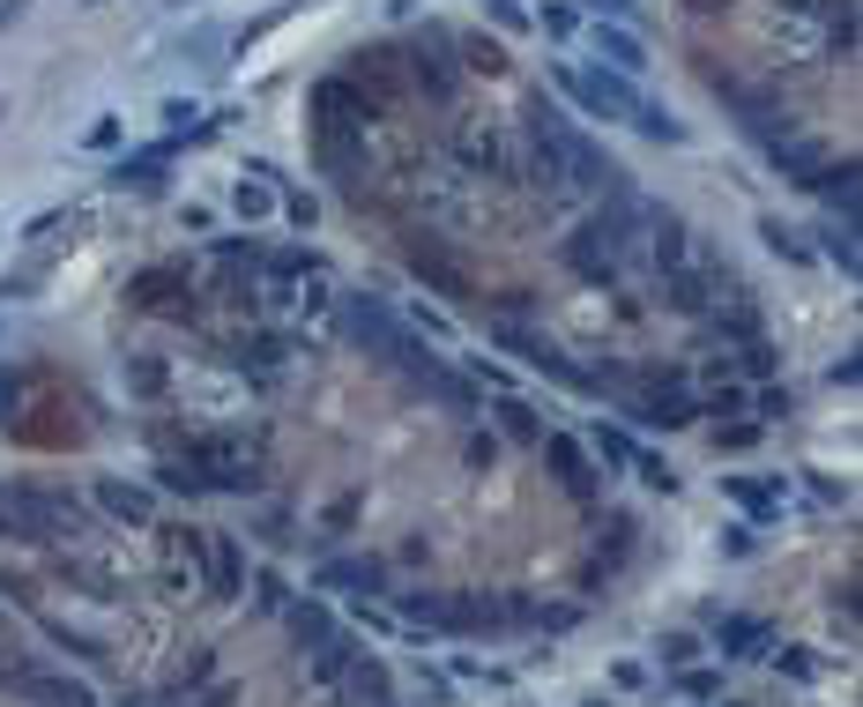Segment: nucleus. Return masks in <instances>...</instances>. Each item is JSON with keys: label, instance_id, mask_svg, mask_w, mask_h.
<instances>
[{"label": "nucleus", "instance_id": "obj_1", "mask_svg": "<svg viewBox=\"0 0 863 707\" xmlns=\"http://www.w3.org/2000/svg\"><path fill=\"white\" fill-rule=\"evenodd\" d=\"M551 75H559V89L574 97L588 120H633L648 142H685V120H670L656 97H640V89L625 83V75H611V68H574V60H559Z\"/></svg>", "mask_w": 863, "mask_h": 707}, {"label": "nucleus", "instance_id": "obj_2", "mask_svg": "<svg viewBox=\"0 0 863 707\" xmlns=\"http://www.w3.org/2000/svg\"><path fill=\"white\" fill-rule=\"evenodd\" d=\"M395 619L403 625H432V633H492L506 625V603H477V596H395Z\"/></svg>", "mask_w": 863, "mask_h": 707}, {"label": "nucleus", "instance_id": "obj_3", "mask_svg": "<svg viewBox=\"0 0 863 707\" xmlns=\"http://www.w3.org/2000/svg\"><path fill=\"white\" fill-rule=\"evenodd\" d=\"M395 366H403V373H410L417 387L432 395V403H447L454 417H469V410H477V387H469V380H454L447 366H440V358H432V350L417 343V335H403V350H395Z\"/></svg>", "mask_w": 863, "mask_h": 707}, {"label": "nucleus", "instance_id": "obj_4", "mask_svg": "<svg viewBox=\"0 0 863 707\" xmlns=\"http://www.w3.org/2000/svg\"><path fill=\"white\" fill-rule=\"evenodd\" d=\"M343 335H350V343H358V350H365V358H395V350H403V321H395V313H387V305H380V298H365V291H350L343 298Z\"/></svg>", "mask_w": 863, "mask_h": 707}, {"label": "nucleus", "instance_id": "obj_5", "mask_svg": "<svg viewBox=\"0 0 863 707\" xmlns=\"http://www.w3.org/2000/svg\"><path fill=\"white\" fill-rule=\"evenodd\" d=\"M536 447H543V469L559 477V492H566V500H580V506L603 500V469L580 455V440H566V432H543Z\"/></svg>", "mask_w": 863, "mask_h": 707}, {"label": "nucleus", "instance_id": "obj_6", "mask_svg": "<svg viewBox=\"0 0 863 707\" xmlns=\"http://www.w3.org/2000/svg\"><path fill=\"white\" fill-rule=\"evenodd\" d=\"M596 60L611 68V75H648V45H640V31H625V23H603L596 15Z\"/></svg>", "mask_w": 863, "mask_h": 707}, {"label": "nucleus", "instance_id": "obj_7", "mask_svg": "<svg viewBox=\"0 0 863 707\" xmlns=\"http://www.w3.org/2000/svg\"><path fill=\"white\" fill-rule=\"evenodd\" d=\"M447 52H454V38H447V31H440V23H432V31L417 38V60H410V68H417V83L432 89L440 105H447V97H454V60H447Z\"/></svg>", "mask_w": 863, "mask_h": 707}, {"label": "nucleus", "instance_id": "obj_8", "mask_svg": "<svg viewBox=\"0 0 863 707\" xmlns=\"http://www.w3.org/2000/svg\"><path fill=\"white\" fill-rule=\"evenodd\" d=\"M715 648H722L730 663H759V656L775 648V625L767 619H715Z\"/></svg>", "mask_w": 863, "mask_h": 707}, {"label": "nucleus", "instance_id": "obj_9", "mask_svg": "<svg viewBox=\"0 0 863 707\" xmlns=\"http://www.w3.org/2000/svg\"><path fill=\"white\" fill-rule=\"evenodd\" d=\"M171 149H179V134L171 142H149V149H134V157H120L112 165V187H134V194H149V187H165V165Z\"/></svg>", "mask_w": 863, "mask_h": 707}, {"label": "nucleus", "instance_id": "obj_10", "mask_svg": "<svg viewBox=\"0 0 863 707\" xmlns=\"http://www.w3.org/2000/svg\"><path fill=\"white\" fill-rule=\"evenodd\" d=\"M15 693H31V700H52V707H97L83 678H60V670H23L15 678Z\"/></svg>", "mask_w": 863, "mask_h": 707}, {"label": "nucleus", "instance_id": "obj_11", "mask_svg": "<svg viewBox=\"0 0 863 707\" xmlns=\"http://www.w3.org/2000/svg\"><path fill=\"white\" fill-rule=\"evenodd\" d=\"M321 588H358V596H387V566L380 559H328Z\"/></svg>", "mask_w": 863, "mask_h": 707}, {"label": "nucleus", "instance_id": "obj_12", "mask_svg": "<svg viewBox=\"0 0 863 707\" xmlns=\"http://www.w3.org/2000/svg\"><path fill=\"white\" fill-rule=\"evenodd\" d=\"M284 619H290V633H298V648H305V656H313L321 640H335V619L321 611V603H313V596H290Z\"/></svg>", "mask_w": 863, "mask_h": 707}, {"label": "nucleus", "instance_id": "obj_13", "mask_svg": "<svg viewBox=\"0 0 863 707\" xmlns=\"http://www.w3.org/2000/svg\"><path fill=\"white\" fill-rule=\"evenodd\" d=\"M208 596H224V603H231V596H239V543L231 537H216V529H208Z\"/></svg>", "mask_w": 863, "mask_h": 707}, {"label": "nucleus", "instance_id": "obj_14", "mask_svg": "<svg viewBox=\"0 0 863 707\" xmlns=\"http://www.w3.org/2000/svg\"><path fill=\"white\" fill-rule=\"evenodd\" d=\"M670 305H678V313L715 305V276H707V268H693V261H685V268H670Z\"/></svg>", "mask_w": 863, "mask_h": 707}, {"label": "nucleus", "instance_id": "obj_15", "mask_svg": "<svg viewBox=\"0 0 863 707\" xmlns=\"http://www.w3.org/2000/svg\"><path fill=\"white\" fill-rule=\"evenodd\" d=\"M97 506L120 514V522H149V514H157L149 492H134V484H120V477H97Z\"/></svg>", "mask_w": 863, "mask_h": 707}, {"label": "nucleus", "instance_id": "obj_16", "mask_svg": "<svg viewBox=\"0 0 863 707\" xmlns=\"http://www.w3.org/2000/svg\"><path fill=\"white\" fill-rule=\"evenodd\" d=\"M335 685H350V693H358V700H387V663H380V656H350V670H343V678H335Z\"/></svg>", "mask_w": 863, "mask_h": 707}, {"label": "nucleus", "instance_id": "obj_17", "mask_svg": "<svg viewBox=\"0 0 863 707\" xmlns=\"http://www.w3.org/2000/svg\"><path fill=\"white\" fill-rule=\"evenodd\" d=\"M812 187H819L826 202L841 208V224H856V165H841V171H812Z\"/></svg>", "mask_w": 863, "mask_h": 707}, {"label": "nucleus", "instance_id": "obj_18", "mask_svg": "<svg viewBox=\"0 0 863 707\" xmlns=\"http://www.w3.org/2000/svg\"><path fill=\"white\" fill-rule=\"evenodd\" d=\"M633 447H640L633 432H618V424H596V462H603V469H633Z\"/></svg>", "mask_w": 863, "mask_h": 707}, {"label": "nucleus", "instance_id": "obj_19", "mask_svg": "<svg viewBox=\"0 0 863 707\" xmlns=\"http://www.w3.org/2000/svg\"><path fill=\"white\" fill-rule=\"evenodd\" d=\"M499 424H506L514 440H543V417H536L522 395H499Z\"/></svg>", "mask_w": 863, "mask_h": 707}, {"label": "nucleus", "instance_id": "obj_20", "mask_svg": "<svg viewBox=\"0 0 863 707\" xmlns=\"http://www.w3.org/2000/svg\"><path fill=\"white\" fill-rule=\"evenodd\" d=\"M239 366H253V373H276V366H284V343H276V335H253V343H239Z\"/></svg>", "mask_w": 863, "mask_h": 707}, {"label": "nucleus", "instance_id": "obj_21", "mask_svg": "<svg viewBox=\"0 0 863 707\" xmlns=\"http://www.w3.org/2000/svg\"><path fill=\"white\" fill-rule=\"evenodd\" d=\"M633 469H640V484H656V492H678V469L662 455H648V447H633Z\"/></svg>", "mask_w": 863, "mask_h": 707}, {"label": "nucleus", "instance_id": "obj_22", "mask_svg": "<svg viewBox=\"0 0 863 707\" xmlns=\"http://www.w3.org/2000/svg\"><path fill=\"white\" fill-rule=\"evenodd\" d=\"M730 492L744 500V514H775V506H781V484L767 492V484H744V477H730Z\"/></svg>", "mask_w": 863, "mask_h": 707}, {"label": "nucleus", "instance_id": "obj_23", "mask_svg": "<svg viewBox=\"0 0 863 707\" xmlns=\"http://www.w3.org/2000/svg\"><path fill=\"white\" fill-rule=\"evenodd\" d=\"M781 358H775V343H759V335H752V343H744V358H738V373H752V380H767L775 373Z\"/></svg>", "mask_w": 863, "mask_h": 707}, {"label": "nucleus", "instance_id": "obj_24", "mask_svg": "<svg viewBox=\"0 0 863 707\" xmlns=\"http://www.w3.org/2000/svg\"><path fill=\"white\" fill-rule=\"evenodd\" d=\"M826 253L841 261V276H856V224H841V231H826Z\"/></svg>", "mask_w": 863, "mask_h": 707}, {"label": "nucleus", "instance_id": "obj_25", "mask_svg": "<svg viewBox=\"0 0 863 707\" xmlns=\"http://www.w3.org/2000/svg\"><path fill=\"white\" fill-rule=\"evenodd\" d=\"M656 656H662L670 670H685V663L699 656V640H693V633H662V648H656Z\"/></svg>", "mask_w": 863, "mask_h": 707}, {"label": "nucleus", "instance_id": "obj_26", "mask_svg": "<svg viewBox=\"0 0 863 707\" xmlns=\"http://www.w3.org/2000/svg\"><path fill=\"white\" fill-rule=\"evenodd\" d=\"M253 603H261V611H284V603H290L284 574H261V596H253Z\"/></svg>", "mask_w": 863, "mask_h": 707}, {"label": "nucleus", "instance_id": "obj_27", "mask_svg": "<svg viewBox=\"0 0 863 707\" xmlns=\"http://www.w3.org/2000/svg\"><path fill=\"white\" fill-rule=\"evenodd\" d=\"M767 663H781L789 678H812V656H804V648H767Z\"/></svg>", "mask_w": 863, "mask_h": 707}, {"label": "nucleus", "instance_id": "obj_28", "mask_svg": "<svg viewBox=\"0 0 863 707\" xmlns=\"http://www.w3.org/2000/svg\"><path fill=\"white\" fill-rule=\"evenodd\" d=\"M752 410H759V417H789V387H759Z\"/></svg>", "mask_w": 863, "mask_h": 707}, {"label": "nucleus", "instance_id": "obj_29", "mask_svg": "<svg viewBox=\"0 0 863 707\" xmlns=\"http://www.w3.org/2000/svg\"><path fill=\"white\" fill-rule=\"evenodd\" d=\"M239 216H268V187H253V179H239Z\"/></svg>", "mask_w": 863, "mask_h": 707}, {"label": "nucleus", "instance_id": "obj_30", "mask_svg": "<svg viewBox=\"0 0 863 707\" xmlns=\"http://www.w3.org/2000/svg\"><path fill=\"white\" fill-rule=\"evenodd\" d=\"M588 8H596L603 23H633V15H640V0H588Z\"/></svg>", "mask_w": 863, "mask_h": 707}, {"label": "nucleus", "instance_id": "obj_31", "mask_svg": "<svg viewBox=\"0 0 863 707\" xmlns=\"http://www.w3.org/2000/svg\"><path fill=\"white\" fill-rule=\"evenodd\" d=\"M678 693H685V700H707V693H715V670H685Z\"/></svg>", "mask_w": 863, "mask_h": 707}, {"label": "nucleus", "instance_id": "obj_32", "mask_svg": "<svg viewBox=\"0 0 863 707\" xmlns=\"http://www.w3.org/2000/svg\"><path fill=\"white\" fill-rule=\"evenodd\" d=\"M738 410H744L738 387H715V395H707V417H738Z\"/></svg>", "mask_w": 863, "mask_h": 707}, {"label": "nucleus", "instance_id": "obj_33", "mask_svg": "<svg viewBox=\"0 0 863 707\" xmlns=\"http://www.w3.org/2000/svg\"><path fill=\"white\" fill-rule=\"evenodd\" d=\"M543 31L551 38H574V8H543Z\"/></svg>", "mask_w": 863, "mask_h": 707}, {"label": "nucleus", "instance_id": "obj_34", "mask_svg": "<svg viewBox=\"0 0 863 707\" xmlns=\"http://www.w3.org/2000/svg\"><path fill=\"white\" fill-rule=\"evenodd\" d=\"M767 247L789 253V261H804V247H796V231H781V224H767Z\"/></svg>", "mask_w": 863, "mask_h": 707}, {"label": "nucleus", "instance_id": "obj_35", "mask_svg": "<svg viewBox=\"0 0 863 707\" xmlns=\"http://www.w3.org/2000/svg\"><path fill=\"white\" fill-rule=\"evenodd\" d=\"M83 142H89V149H112V142H120V120H97Z\"/></svg>", "mask_w": 863, "mask_h": 707}, {"label": "nucleus", "instance_id": "obj_36", "mask_svg": "<svg viewBox=\"0 0 863 707\" xmlns=\"http://www.w3.org/2000/svg\"><path fill=\"white\" fill-rule=\"evenodd\" d=\"M284 216L298 224V231H305V224H313V202H305V194H284Z\"/></svg>", "mask_w": 863, "mask_h": 707}, {"label": "nucleus", "instance_id": "obj_37", "mask_svg": "<svg viewBox=\"0 0 863 707\" xmlns=\"http://www.w3.org/2000/svg\"><path fill=\"white\" fill-rule=\"evenodd\" d=\"M722 551H730V559H744V551H752V529H744V522H738V529H722Z\"/></svg>", "mask_w": 863, "mask_h": 707}, {"label": "nucleus", "instance_id": "obj_38", "mask_svg": "<svg viewBox=\"0 0 863 707\" xmlns=\"http://www.w3.org/2000/svg\"><path fill=\"white\" fill-rule=\"evenodd\" d=\"M0 537H8V514H0Z\"/></svg>", "mask_w": 863, "mask_h": 707}, {"label": "nucleus", "instance_id": "obj_39", "mask_svg": "<svg viewBox=\"0 0 863 707\" xmlns=\"http://www.w3.org/2000/svg\"><path fill=\"white\" fill-rule=\"evenodd\" d=\"M0 633H8V619H0Z\"/></svg>", "mask_w": 863, "mask_h": 707}, {"label": "nucleus", "instance_id": "obj_40", "mask_svg": "<svg viewBox=\"0 0 863 707\" xmlns=\"http://www.w3.org/2000/svg\"><path fill=\"white\" fill-rule=\"evenodd\" d=\"M89 8H97V0H89Z\"/></svg>", "mask_w": 863, "mask_h": 707}, {"label": "nucleus", "instance_id": "obj_41", "mask_svg": "<svg viewBox=\"0 0 863 707\" xmlns=\"http://www.w3.org/2000/svg\"><path fill=\"white\" fill-rule=\"evenodd\" d=\"M380 707H387V700H380Z\"/></svg>", "mask_w": 863, "mask_h": 707}]
</instances>
